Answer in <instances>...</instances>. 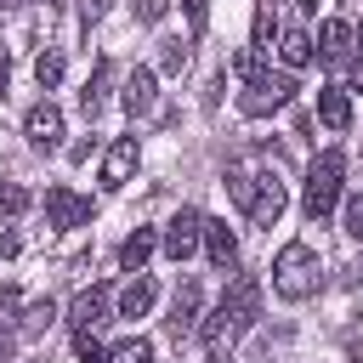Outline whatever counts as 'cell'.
Segmentation results:
<instances>
[{"label": "cell", "mask_w": 363, "mask_h": 363, "mask_svg": "<svg viewBox=\"0 0 363 363\" xmlns=\"http://www.w3.org/2000/svg\"><path fill=\"white\" fill-rule=\"evenodd\" d=\"M255 318H261V284L250 278V272H238L227 289H221V301H216V312L199 323V335H204V346L221 357L244 329H255Z\"/></svg>", "instance_id": "1"}, {"label": "cell", "mask_w": 363, "mask_h": 363, "mask_svg": "<svg viewBox=\"0 0 363 363\" xmlns=\"http://www.w3.org/2000/svg\"><path fill=\"white\" fill-rule=\"evenodd\" d=\"M272 289H278V301H306L312 289H318V255H312V244H284L278 250V261H272Z\"/></svg>", "instance_id": "2"}, {"label": "cell", "mask_w": 363, "mask_h": 363, "mask_svg": "<svg viewBox=\"0 0 363 363\" xmlns=\"http://www.w3.org/2000/svg\"><path fill=\"white\" fill-rule=\"evenodd\" d=\"M340 187H346V159H340V147H323L318 159H312V170H306V216L312 221H323L329 210H335V199H340Z\"/></svg>", "instance_id": "3"}, {"label": "cell", "mask_w": 363, "mask_h": 363, "mask_svg": "<svg viewBox=\"0 0 363 363\" xmlns=\"http://www.w3.org/2000/svg\"><path fill=\"white\" fill-rule=\"evenodd\" d=\"M289 96H295V74H255V79L238 91V108H244L250 119H267V113L289 108Z\"/></svg>", "instance_id": "4"}, {"label": "cell", "mask_w": 363, "mask_h": 363, "mask_svg": "<svg viewBox=\"0 0 363 363\" xmlns=\"http://www.w3.org/2000/svg\"><path fill=\"white\" fill-rule=\"evenodd\" d=\"M284 204H289V187H284L278 164H272V170H261V176H255V204H250V221H255V227H278Z\"/></svg>", "instance_id": "5"}, {"label": "cell", "mask_w": 363, "mask_h": 363, "mask_svg": "<svg viewBox=\"0 0 363 363\" xmlns=\"http://www.w3.org/2000/svg\"><path fill=\"white\" fill-rule=\"evenodd\" d=\"M199 238H204V216L182 204V210L164 221V238H159V244H164V255H170V261H187V255L199 250Z\"/></svg>", "instance_id": "6"}, {"label": "cell", "mask_w": 363, "mask_h": 363, "mask_svg": "<svg viewBox=\"0 0 363 363\" xmlns=\"http://www.w3.org/2000/svg\"><path fill=\"white\" fill-rule=\"evenodd\" d=\"M23 136H28L34 153H57V147H62V113H57L51 102H34L28 119H23Z\"/></svg>", "instance_id": "7"}, {"label": "cell", "mask_w": 363, "mask_h": 363, "mask_svg": "<svg viewBox=\"0 0 363 363\" xmlns=\"http://www.w3.org/2000/svg\"><path fill=\"white\" fill-rule=\"evenodd\" d=\"M136 159H142V142H136V136H113V142H108V153H102V187H108V193H119V187L130 182Z\"/></svg>", "instance_id": "8"}, {"label": "cell", "mask_w": 363, "mask_h": 363, "mask_svg": "<svg viewBox=\"0 0 363 363\" xmlns=\"http://www.w3.org/2000/svg\"><path fill=\"white\" fill-rule=\"evenodd\" d=\"M108 284H96V289H85L79 301H74V312H68V323H74V335H91L96 323H108Z\"/></svg>", "instance_id": "9"}, {"label": "cell", "mask_w": 363, "mask_h": 363, "mask_svg": "<svg viewBox=\"0 0 363 363\" xmlns=\"http://www.w3.org/2000/svg\"><path fill=\"white\" fill-rule=\"evenodd\" d=\"M45 216H51V227H79L91 216V204L79 193H68V187H45Z\"/></svg>", "instance_id": "10"}, {"label": "cell", "mask_w": 363, "mask_h": 363, "mask_svg": "<svg viewBox=\"0 0 363 363\" xmlns=\"http://www.w3.org/2000/svg\"><path fill=\"white\" fill-rule=\"evenodd\" d=\"M164 329H170L176 340L199 329V284H193V278H187V284L176 289V301H170V318H164Z\"/></svg>", "instance_id": "11"}, {"label": "cell", "mask_w": 363, "mask_h": 363, "mask_svg": "<svg viewBox=\"0 0 363 363\" xmlns=\"http://www.w3.org/2000/svg\"><path fill=\"white\" fill-rule=\"evenodd\" d=\"M119 102H125V113H130V119H142V113H153V68H136V74L125 79V91H119Z\"/></svg>", "instance_id": "12"}, {"label": "cell", "mask_w": 363, "mask_h": 363, "mask_svg": "<svg viewBox=\"0 0 363 363\" xmlns=\"http://www.w3.org/2000/svg\"><path fill=\"white\" fill-rule=\"evenodd\" d=\"M204 255H210V267H233L238 261V238H233L227 221H204Z\"/></svg>", "instance_id": "13"}, {"label": "cell", "mask_w": 363, "mask_h": 363, "mask_svg": "<svg viewBox=\"0 0 363 363\" xmlns=\"http://www.w3.org/2000/svg\"><path fill=\"white\" fill-rule=\"evenodd\" d=\"M318 119H323L329 130H346V125H352V96H346L340 85H323V91H318Z\"/></svg>", "instance_id": "14"}, {"label": "cell", "mask_w": 363, "mask_h": 363, "mask_svg": "<svg viewBox=\"0 0 363 363\" xmlns=\"http://www.w3.org/2000/svg\"><path fill=\"white\" fill-rule=\"evenodd\" d=\"M312 51H318V45H312V34H306V28H284V34H278V57H284V68H289V74H295V68H306V62H312Z\"/></svg>", "instance_id": "15"}, {"label": "cell", "mask_w": 363, "mask_h": 363, "mask_svg": "<svg viewBox=\"0 0 363 363\" xmlns=\"http://www.w3.org/2000/svg\"><path fill=\"white\" fill-rule=\"evenodd\" d=\"M108 85H113V62L102 57V62L91 68V79H85V91H79V108H85L91 119L102 113V102H108Z\"/></svg>", "instance_id": "16"}, {"label": "cell", "mask_w": 363, "mask_h": 363, "mask_svg": "<svg viewBox=\"0 0 363 363\" xmlns=\"http://www.w3.org/2000/svg\"><path fill=\"white\" fill-rule=\"evenodd\" d=\"M318 51L323 57H346L352 51V23L346 17H323L318 23Z\"/></svg>", "instance_id": "17"}, {"label": "cell", "mask_w": 363, "mask_h": 363, "mask_svg": "<svg viewBox=\"0 0 363 363\" xmlns=\"http://www.w3.org/2000/svg\"><path fill=\"white\" fill-rule=\"evenodd\" d=\"M153 250H159V238H153V233H147V227H136V233H130V238H125V244H119V267H125V272H142V267H147V255H153Z\"/></svg>", "instance_id": "18"}, {"label": "cell", "mask_w": 363, "mask_h": 363, "mask_svg": "<svg viewBox=\"0 0 363 363\" xmlns=\"http://www.w3.org/2000/svg\"><path fill=\"white\" fill-rule=\"evenodd\" d=\"M255 176H261V170H255L250 159H233V164H227V193H233L244 210L255 204Z\"/></svg>", "instance_id": "19"}, {"label": "cell", "mask_w": 363, "mask_h": 363, "mask_svg": "<svg viewBox=\"0 0 363 363\" xmlns=\"http://www.w3.org/2000/svg\"><path fill=\"white\" fill-rule=\"evenodd\" d=\"M153 295H159L153 278H130V284L119 289V318H142V312L153 306Z\"/></svg>", "instance_id": "20"}, {"label": "cell", "mask_w": 363, "mask_h": 363, "mask_svg": "<svg viewBox=\"0 0 363 363\" xmlns=\"http://www.w3.org/2000/svg\"><path fill=\"white\" fill-rule=\"evenodd\" d=\"M272 34H278V17H272V0H261V6H255V40H250V45H255V51H272Z\"/></svg>", "instance_id": "21"}, {"label": "cell", "mask_w": 363, "mask_h": 363, "mask_svg": "<svg viewBox=\"0 0 363 363\" xmlns=\"http://www.w3.org/2000/svg\"><path fill=\"white\" fill-rule=\"evenodd\" d=\"M34 79H40V91H51L62 79V51H40L34 57Z\"/></svg>", "instance_id": "22"}, {"label": "cell", "mask_w": 363, "mask_h": 363, "mask_svg": "<svg viewBox=\"0 0 363 363\" xmlns=\"http://www.w3.org/2000/svg\"><path fill=\"white\" fill-rule=\"evenodd\" d=\"M28 204H34V193H28L23 182H6V187H0V216H23Z\"/></svg>", "instance_id": "23"}, {"label": "cell", "mask_w": 363, "mask_h": 363, "mask_svg": "<svg viewBox=\"0 0 363 363\" xmlns=\"http://www.w3.org/2000/svg\"><path fill=\"white\" fill-rule=\"evenodd\" d=\"M113 363H153V340H142V335L119 340V346H113Z\"/></svg>", "instance_id": "24"}, {"label": "cell", "mask_w": 363, "mask_h": 363, "mask_svg": "<svg viewBox=\"0 0 363 363\" xmlns=\"http://www.w3.org/2000/svg\"><path fill=\"white\" fill-rule=\"evenodd\" d=\"M159 68L164 74H182L187 68V40H159Z\"/></svg>", "instance_id": "25"}, {"label": "cell", "mask_w": 363, "mask_h": 363, "mask_svg": "<svg viewBox=\"0 0 363 363\" xmlns=\"http://www.w3.org/2000/svg\"><path fill=\"white\" fill-rule=\"evenodd\" d=\"M340 227H346V238H363V187H357V193H346V210H340Z\"/></svg>", "instance_id": "26"}, {"label": "cell", "mask_w": 363, "mask_h": 363, "mask_svg": "<svg viewBox=\"0 0 363 363\" xmlns=\"http://www.w3.org/2000/svg\"><path fill=\"white\" fill-rule=\"evenodd\" d=\"M51 318H57V306H51V301H34V306L23 312V335H40Z\"/></svg>", "instance_id": "27"}, {"label": "cell", "mask_w": 363, "mask_h": 363, "mask_svg": "<svg viewBox=\"0 0 363 363\" xmlns=\"http://www.w3.org/2000/svg\"><path fill=\"white\" fill-rule=\"evenodd\" d=\"M74 352H79V363H113V352H102L96 335H74Z\"/></svg>", "instance_id": "28"}, {"label": "cell", "mask_w": 363, "mask_h": 363, "mask_svg": "<svg viewBox=\"0 0 363 363\" xmlns=\"http://www.w3.org/2000/svg\"><path fill=\"white\" fill-rule=\"evenodd\" d=\"M182 11H187V28H193V40H199L204 23H210V0H182Z\"/></svg>", "instance_id": "29"}, {"label": "cell", "mask_w": 363, "mask_h": 363, "mask_svg": "<svg viewBox=\"0 0 363 363\" xmlns=\"http://www.w3.org/2000/svg\"><path fill=\"white\" fill-rule=\"evenodd\" d=\"M130 11H136V23H159L170 11V0H130Z\"/></svg>", "instance_id": "30"}, {"label": "cell", "mask_w": 363, "mask_h": 363, "mask_svg": "<svg viewBox=\"0 0 363 363\" xmlns=\"http://www.w3.org/2000/svg\"><path fill=\"white\" fill-rule=\"evenodd\" d=\"M102 11H108V0H85V23H96Z\"/></svg>", "instance_id": "31"}, {"label": "cell", "mask_w": 363, "mask_h": 363, "mask_svg": "<svg viewBox=\"0 0 363 363\" xmlns=\"http://www.w3.org/2000/svg\"><path fill=\"white\" fill-rule=\"evenodd\" d=\"M11 346H17V340H11V329H6V323H0V363H6V357H11Z\"/></svg>", "instance_id": "32"}, {"label": "cell", "mask_w": 363, "mask_h": 363, "mask_svg": "<svg viewBox=\"0 0 363 363\" xmlns=\"http://www.w3.org/2000/svg\"><path fill=\"white\" fill-rule=\"evenodd\" d=\"M352 85H357V91H363V57H357V62H352Z\"/></svg>", "instance_id": "33"}, {"label": "cell", "mask_w": 363, "mask_h": 363, "mask_svg": "<svg viewBox=\"0 0 363 363\" xmlns=\"http://www.w3.org/2000/svg\"><path fill=\"white\" fill-rule=\"evenodd\" d=\"M352 363H363V340H357V346H352Z\"/></svg>", "instance_id": "34"}, {"label": "cell", "mask_w": 363, "mask_h": 363, "mask_svg": "<svg viewBox=\"0 0 363 363\" xmlns=\"http://www.w3.org/2000/svg\"><path fill=\"white\" fill-rule=\"evenodd\" d=\"M301 11H318V0H301Z\"/></svg>", "instance_id": "35"}, {"label": "cell", "mask_w": 363, "mask_h": 363, "mask_svg": "<svg viewBox=\"0 0 363 363\" xmlns=\"http://www.w3.org/2000/svg\"><path fill=\"white\" fill-rule=\"evenodd\" d=\"M6 6H11V0H0V11H6Z\"/></svg>", "instance_id": "36"}, {"label": "cell", "mask_w": 363, "mask_h": 363, "mask_svg": "<svg viewBox=\"0 0 363 363\" xmlns=\"http://www.w3.org/2000/svg\"><path fill=\"white\" fill-rule=\"evenodd\" d=\"M357 45H363V34H357Z\"/></svg>", "instance_id": "37"}]
</instances>
